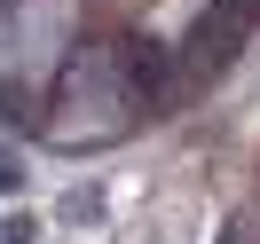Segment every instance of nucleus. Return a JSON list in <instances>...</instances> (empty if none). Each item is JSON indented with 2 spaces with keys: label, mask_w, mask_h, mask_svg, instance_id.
<instances>
[{
  "label": "nucleus",
  "mask_w": 260,
  "mask_h": 244,
  "mask_svg": "<svg viewBox=\"0 0 260 244\" xmlns=\"http://www.w3.org/2000/svg\"><path fill=\"white\" fill-rule=\"evenodd\" d=\"M213 8H221V32H244V24H252V8H260V0H213Z\"/></svg>",
  "instance_id": "f257e3e1"
}]
</instances>
